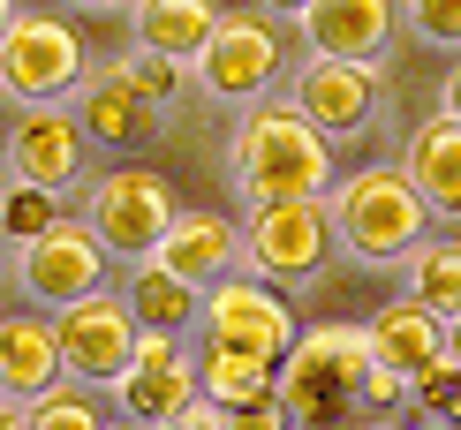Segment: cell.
I'll return each mask as SVG.
<instances>
[{"mask_svg": "<svg viewBox=\"0 0 461 430\" xmlns=\"http://www.w3.org/2000/svg\"><path fill=\"white\" fill-rule=\"evenodd\" d=\"M227 182L242 204H280V197H325L333 189V136L311 129L295 99H258L242 106V129L227 144Z\"/></svg>", "mask_w": 461, "mask_h": 430, "instance_id": "cell-2", "label": "cell"}, {"mask_svg": "<svg viewBox=\"0 0 461 430\" xmlns=\"http://www.w3.org/2000/svg\"><path fill=\"white\" fill-rule=\"evenodd\" d=\"M258 8H273V15H303L311 0H258Z\"/></svg>", "mask_w": 461, "mask_h": 430, "instance_id": "cell-33", "label": "cell"}, {"mask_svg": "<svg viewBox=\"0 0 461 430\" xmlns=\"http://www.w3.org/2000/svg\"><path fill=\"white\" fill-rule=\"evenodd\" d=\"M454 393H461V363H454V355H447V363H431L424 378H409V408H424V416H447Z\"/></svg>", "mask_w": 461, "mask_h": 430, "instance_id": "cell-28", "label": "cell"}, {"mask_svg": "<svg viewBox=\"0 0 461 430\" xmlns=\"http://www.w3.org/2000/svg\"><path fill=\"white\" fill-rule=\"evenodd\" d=\"M197 340L242 347V355H258V363L280 370L287 347L303 340V325H295V309L280 302L273 280H258V272H227L212 295H204V309H197Z\"/></svg>", "mask_w": 461, "mask_h": 430, "instance_id": "cell-9", "label": "cell"}, {"mask_svg": "<svg viewBox=\"0 0 461 430\" xmlns=\"http://www.w3.org/2000/svg\"><path fill=\"white\" fill-rule=\"evenodd\" d=\"M113 76H122L137 99H151V106H175V91H182V61H167V53H144V46H129L122 61H113Z\"/></svg>", "mask_w": 461, "mask_h": 430, "instance_id": "cell-26", "label": "cell"}, {"mask_svg": "<svg viewBox=\"0 0 461 430\" xmlns=\"http://www.w3.org/2000/svg\"><path fill=\"white\" fill-rule=\"evenodd\" d=\"M0 264H8V234H0Z\"/></svg>", "mask_w": 461, "mask_h": 430, "instance_id": "cell-39", "label": "cell"}, {"mask_svg": "<svg viewBox=\"0 0 461 430\" xmlns=\"http://www.w3.org/2000/svg\"><path fill=\"white\" fill-rule=\"evenodd\" d=\"M84 219H91V234H99L122 264H137V257H151V249L167 242V227L182 219V204H175V182H167V174L106 166L99 182L84 189Z\"/></svg>", "mask_w": 461, "mask_h": 430, "instance_id": "cell-5", "label": "cell"}, {"mask_svg": "<svg viewBox=\"0 0 461 430\" xmlns=\"http://www.w3.org/2000/svg\"><path fill=\"white\" fill-rule=\"evenodd\" d=\"M167 430H235V423H227V408H220V400H204V393H197V400H189Z\"/></svg>", "mask_w": 461, "mask_h": 430, "instance_id": "cell-30", "label": "cell"}, {"mask_svg": "<svg viewBox=\"0 0 461 430\" xmlns=\"http://www.w3.org/2000/svg\"><path fill=\"white\" fill-rule=\"evenodd\" d=\"M0 430H31V408L23 400H0Z\"/></svg>", "mask_w": 461, "mask_h": 430, "instance_id": "cell-32", "label": "cell"}, {"mask_svg": "<svg viewBox=\"0 0 461 430\" xmlns=\"http://www.w3.org/2000/svg\"><path fill=\"white\" fill-rule=\"evenodd\" d=\"M84 144L91 136L68 106H23V121L8 129V174L61 197L68 182H84Z\"/></svg>", "mask_w": 461, "mask_h": 430, "instance_id": "cell-13", "label": "cell"}, {"mask_svg": "<svg viewBox=\"0 0 461 430\" xmlns=\"http://www.w3.org/2000/svg\"><path fill=\"white\" fill-rule=\"evenodd\" d=\"M371 347L401 370V378H424L431 363H447V318L401 287L393 302H378V309H371Z\"/></svg>", "mask_w": 461, "mask_h": 430, "instance_id": "cell-17", "label": "cell"}, {"mask_svg": "<svg viewBox=\"0 0 461 430\" xmlns=\"http://www.w3.org/2000/svg\"><path fill=\"white\" fill-rule=\"evenodd\" d=\"M401 174H409L416 197L431 204V219L461 227V121H454V113H431L424 129H409Z\"/></svg>", "mask_w": 461, "mask_h": 430, "instance_id": "cell-16", "label": "cell"}, {"mask_svg": "<svg viewBox=\"0 0 461 430\" xmlns=\"http://www.w3.org/2000/svg\"><path fill=\"white\" fill-rule=\"evenodd\" d=\"M438 113H454V121H461V61L447 68V84H438Z\"/></svg>", "mask_w": 461, "mask_h": 430, "instance_id": "cell-31", "label": "cell"}, {"mask_svg": "<svg viewBox=\"0 0 461 430\" xmlns=\"http://www.w3.org/2000/svg\"><path fill=\"white\" fill-rule=\"evenodd\" d=\"M227 423H235V430H287V408H280V393H273V400H249V408H235Z\"/></svg>", "mask_w": 461, "mask_h": 430, "instance_id": "cell-29", "label": "cell"}, {"mask_svg": "<svg viewBox=\"0 0 461 430\" xmlns=\"http://www.w3.org/2000/svg\"><path fill=\"white\" fill-rule=\"evenodd\" d=\"M31 430H106L99 416V400H91V385H53V393H38L31 400Z\"/></svg>", "mask_w": 461, "mask_h": 430, "instance_id": "cell-25", "label": "cell"}, {"mask_svg": "<svg viewBox=\"0 0 461 430\" xmlns=\"http://www.w3.org/2000/svg\"><path fill=\"white\" fill-rule=\"evenodd\" d=\"M287 430H393L409 378L371 347V325H311L280 363Z\"/></svg>", "mask_w": 461, "mask_h": 430, "instance_id": "cell-1", "label": "cell"}, {"mask_svg": "<svg viewBox=\"0 0 461 430\" xmlns=\"http://www.w3.org/2000/svg\"><path fill=\"white\" fill-rule=\"evenodd\" d=\"M0 400H8V393H0Z\"/></svg>", "mask_w": 461, "mask_h": 430, "instance_id": "cell-41", "label": "cell"}, {"mask_svg": "<svg viewBox=\"0 0 461 430\" xmlns=\"http://www.w3.org/2000/svg\"><path fill=\"white\" fill-rule=\"evenodd\" d=\"M76 121H84L91 144H113V151H129V144H151V136L167 129V106H151L137 99V91L122 84V76H91L84 91H76Z\"/></svg>", "mask_w": 461, "mask_h": 430, "instance_id": "cell-18", "label": "cell"}, {"mask_svg": "<svg viewBox=\"0 0 461 430\" xmlns=\"http://www.w3.org/2000/svg\"><path fill=\"white\" fill-rule=\"evenodd\" d=\"M197 385H204V400H220L227 416H235V408L273 400V393H280V370H273V363H258V355H242V347L197 340Z\"/></svg>", "mask_w": 461, "mask_h": 430, "instance_id": "cell-22", "label": "cell"}, {"mask_svg": "<svg viewBox=\"0 0 461 430\" xmlns=\"http://www.w3.org/2000/svg\"><path fill=\"white\" fill-rule=\"evenodd\" d=\"M333 204V234L356 264H409V249H424L431 234V204L416 197V182L401 166H356L348 182L325 189Z\"/></svg>", "mask_w": 461, "mask_h": 430, "instance_id": "cell-3", "label": "cell"}, {"mask_svg": "<svg viewBox=\"0 0 461 430\" xmlns=\"http://www.w3.org/2000/svg\"><path fill=\"white\" fill-rule=\"evenodd\" d=\"M15 15H23V8H15V0H0V38H8V23H15Z\"/></svg>", "mask_w": 461, "mask_h": 430, "instance_id": "cell-35", "label": "cell"}, {"mask_svg": "<svg viewBox=\"0 0 461 430\" xmlns=\"http://www.w3.org/2000/svg\"><path fill=\"white\" fill-rule=\"evenodd\" d=\"M151 257L175 272V280H189L197 295H212L227 272H242V227H235V219H220V211H182Z\"/></svg>", "mask_w": 461, "mask_h": 430, "instance_id": "cell-15", "label": "cell"}, {"mask_svg": "<svg viewBox=\"0 0 461 430\" xmlns=\"http://www.w3.org/2000/svg\"><path fill=\"white\" fill-rule=\"evenodd\" d=\"M129 309H137V325H151V332H197V309H204V295L189 280H175L159 257H137L129 264Z\"/></svg>", "mask_w": 461, "mask_h": 430, "instance_id": "cell-21", "label": "cell"}, {"mask_svg": "<svg viewBox=\"0 0 461 430\" xmlns=\"http://www.w3.org/2000/svg\"><path fill=\"white\" fill-rule=\"evenodd\" d=\"M220 23V0H129V46L167 53V61H197L204 38Z\"/></svg>", "mask_w": 461, "mask_h": 430, "instance_id": "cell-20", "label": "cell"}, {"mask_svg": "<svg viewBox=\"0 0 461 430\" xmlns=\"http://www.w3.org/2000/svg\"><path fill=\"white\" fill-rule=\"evenodd\" d=\"M106 430H144V423H129V416H122V423H106Z\"/></svg>", "mask_w": 461, "mask_h": 430, "instance_id": "cell-38", "label": "cell"}, {"mask_svg": "<svg viewBox=\"0 0 461 430\" xmlns=\"http://www.w3.org/2000/svg\"><path fill=\"white\" fill-rule=\"evenodd\" d=\"M280 61H287V53H280L273 15H258V8L227 15L220 8V23H212V38H204V53L189 61V76H197V91L220 99V106H258L265 91H273Z\"/></svg>", "mask_w": 461, "mask_h": 430, "instance_id": "cell-8", "label": "cell"}, {"mask_svg": "<svg viewBox=\"0 0 461 430\" xmlns=\"http://www.w3.org/2000/svg\"><path fill=\"white\" fill-rule=\"evenodd\" d=\"M447 430H461V393H454V408H447Z\"/></svg>", "mask_w": 461, "mask_h": 430, "instance_id": "cell-37", "label": "cell"}, {"mask_svg": "<svg viewBox=\"0 0 461 430\" xmlns=\"http://www.w3.org/2000/svg\"><path fill=\"white\" fill-rule=\"evenodd\" d=\"M401 15H409V31L424 38V46H454L461 53V0H401Z\"/></svg>", "mask_w": 461, "mask_h": 430, "instance_id": "cell-27", "label": "cell"}, {"mask_svg": "<svg viewBox=\"0 0 461 430\" xmlns=\"http://www.w3.org/2000/svg\"><path fill=\"white\" fill-rule=\"evenodd\" d=\"M53 219H61V197H53V189H31V182H15V174H8V189H0V234H8V249L38 242Z\"/></svg>", "mask_w": 461, "mask_h": 430, "instance_id": "cell-24", "label": "cell"}, {"mask_svg": "<svg viewBox=\"0 0 461 430\" xmlns=\"http://www.w3.org/2000/svg\"><path fill=\"white\" fill-rule=\"evenodd\" d=\"M106 264H113V249L91 234V219H53L38 242L15 249V287L38 302V309H68V302H84V295H99L106 287Z\"/></svg>", "mask_w": 461, "mask_h": 430, "instance_id": "cell-10", "label": "cell"}, {"mask_svg": "<svg viewBox=\"0 0 461 430\" xmlns=\"http://www.w3.org/2000/svg\"><path fill=\"white\" fill-rule=\"evenodd\" d=\"M447 355L461 363V318H447Z\"/></svg>", "mask_w": 461, "mask_h": 430, "instance_id": "cell-34", "label": "cell"}, {"mask_svg": "<svg viewBox=\"0 0 461 430\" xmlns=\"http://www.w3.org/2000/svg\"><path fill=\"white\" fill-rule=\"evenodd\" d=\"M197 393H204V385H197V340H189V332H151L144 325L137 363H129V378L113 385L122 416L144 423V430H167Z\"/></svg>", "mask_w": 461, "mask_h": 430, "instance_id": "cell-11", "label": "cell"}, {"mask_svg": "<svg viewBox=\"0 0 461 430\" xmlns=\"http://www.w3.org/2000/svg\"><path fill=\"white\" fill-rule=\"evenodd\" d=\"M0 189H8V159H0Z\"/></svg>", "mask_w": 461, "mask_h": 430, "instance_id": "cell-40", "label": "cell"}, {"mask_svg": "<svg viewBox=\"0 0 461 430\" xmlns=\"http://www.w3.org/2000/svg\"><path fill=\"white\" fill-rule=\"evenodd\" d=\"M303 113H311V129H325L340 144V136H363L378 121V68L371 61H325V53H311V61L295 68V91H287Z\"/></svg>", "mask_w": 461, "mask_h": 430, "instance_id": "cell-12", "label": "cell"}, {"mask_svg": "<svg viewBox=\"0 0 461 430\" xmlns=\"http://www.w3.org/2000/svg\"><path fill=\"white\" fill-rule=\"evenodd\" d=\"M53 332H61V370L68 385H91V393H113V385L129 378V363H137V309H129V295H113V287H99V295L53 309Z\"/></svg>", "mask_w": 461, "mask_h": 430, "instance_id": "cell-6", "label": "cell"}, {"mask_svg": "<svg viewBox=\"0 0 461 430\" xmlns=\"http://www.w3.org/2000/svg\"><path fill=\"white\" fill-rule=\"evenodd\" d=\"M325 249H340L333 234V204L325 197H280V204H249V227H242V272L258 280H311L325 264Z\"/></svg>", "mask_w": 461, "mask_h": 430, "instance_id": "cell-7", "label": "cell"}, {"mask_svg": "<svg viewBox=\"0 0 461 430\" xmlns=\"http://www.w3.org/2000/svg\"><path fill=\"white\" fill-rule=\"evenodd\" d=\"M68 8H122V0H68Z\"/></svg>", "mask_w": 461, "mask_h": 430, "instance_id": "cell-36", "label": "cell"}, {"mask_svg": "<svg viewBox=\"0 0 461 430\" xmlns=\"http://www.w3.org/2000/svg\"><path fill=\"white\" fill-rule=\"evenodd\" d=\"M84 84H91V61L68 15H38V8L15 15L0 38V91L15 106H68Z\"/></svg>", "mask_w": 461, "mask_h": 430, "instance_id": "cell-4", "label": "cell"}, {"mask_svg": "<svg viewBox=\"0 0 461 430\" xmlns=\"http://www.w3.org/2000/svg\"><path fill=\"white\" fill-rule=\"evenodd\" d=\"M409 295L416 302H431L438 318H461V234H424V249H409Z\"/></svg>", "mask_w": 461, "mask_h": 430, "instance_id": "cell-23", "label": "cell"}, {"mask_svg": "<svg viewBox=\"0 0 461 430\" xmlns=\"http://www.w3.org/2000/svg\"><path fill=\"white\" fill-rule=\"evenodd\" d=\"M61 378L68 370H61V332H53V318H0V393L31 408Z\"/></svg>", "mask_w": 461, "mask_h": 430, "instance_id": "cell-19", "label": "cell"}, {"mask_svg": "<svg viewBox=\"0 0 461 430\" xmlns=\"http://www.w3.org/2000/svg\"><path fill=\"white\" fill-rule=\"evenodd\" d=\"M393 8L401 0H311L295 23H303V46L325 61H378L393 46Z\"/></svg>", "mask_w": 461, "mask_h": 430, "instance_id": "cell-14", "label": "cell"}]
</instances>
